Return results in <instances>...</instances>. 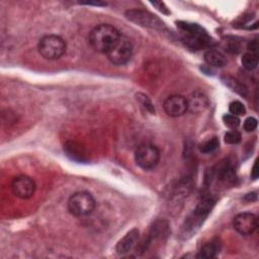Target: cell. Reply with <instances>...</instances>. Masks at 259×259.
<instances>
[{
    "mask_svg": "<svg viewBox=\"0 0 259 259\" xmlns=\"http://www.w3.org/2000/svg\"><path fill=\"white\" fill-rule=\"evenodd\" d=\"M120 32L112 25L102 23L96 25L89 33V42L91 47L99 52L106 54L117 41Z\"/></svg>",
    "mask_w": 259,
    "mask_h": 259,
    "instance_id": "obj_1",
    "label": "cell"
},
{
    "mask_svg": "<svg viewBox=\"0 0 259 259\" xmlns=\"http://www.w3.org/2000/svg\"><path fill=\"white\" fill-rule=\"evenodd\" d=\"M177 27L181 32L182 41L190 49L200 50L211 45L210 36L198 24L179 21Z\"/></svg>",
    "mask_w": 259,
    "mask_h": 259,
    "instance_id": "obj_2",
    "label": "cell"
},
{
    "mask_svg": "<svg viewBox=\"0 0 259 259\" xmlns=\"http://www.w3.org/2000/svg\"><path fill=\"white\" fill-rule=\"evenodd\" d=\"M68 210L75 217H85L93 212L96 201L91 193L87 191H78L73 193L68 199Z\"/></svg>",
    "mask_w": 259,
    "mask_h": 259,
    "instance_id": "obj_3",
    "label": "cell"
},
{
    "mask_svg": "<svg viewBox=\"0 0 259 259\" xmlns=\"http://www.w3.org/2000/svg\"><path fill=\"white\" fill-rule=\"evenodd\" d=\"M66 48V41L56 34L45 35L37 44V50L40 56L51 61L60 59L65 54Z\"/></svg>",
    "mask_w": 259,
    "mask_h": 259,
    "instance_id": "obj_4",
    "label": "cell"
},
{
    "mask_svg": "<svg viewBox=\"0 0 259 259\" xmlns=\"http://www.w3.org/2000/svg\"><path fill=\"white\" fill-rule=\"evenodd\" d=\"M108 61L115 65L121 66L126 64L133 55V45L128 37L120 34L114 46L105 54Z\"/></svg>",
    "mask_w": 259,
    "mask_h": 259,
    "instance_id": "obj_5",
    "label": "cell"
},
{
    "mask_svg": "<svg viewBox=\"0 0 259 259\" xmlns=\"http://www.w3.org/2000/svg\"><path fill=\"white\" fill-rule=\"evenodd\" d=\"M135 160L144 170L154 169L159 163L160 151L153 144H143L137 149L135 153Z\"/></svg>",
    "mask_w": 259,
    "mask_h": 259,
    "instance_id": "obj_6",
    "label": "cell"
},
{
    "mask_svg": "<svg viewBox=\"0 0 259 259\" xmlns=\"http://www.w3.org/2000/svg\"><path fill=\"white\" fill-rule=\"evenodd\" d=\"M125 15L131 21L145 27H150L152 29H158V30H163L166 28L163 21H161L156 15L148 11L134 9V10L126 11Z\"/></svg>",
    "mask_w": 259,
    "mask_h": 259,
    "instance_id": "obj_7",
    "label": "cell"
},
{
    "mask_svg": "<svg viewBox=\"0 0 259 259\" xmlns=\"http://www.w3.org/2000/svg\"><path fill=\"white\" fill-rule=\"evenodd\" d=\"M213 204H214V200L211 197H204L201 201H199V203L195 207L192 215L190 218H188V220L186 221V226L184 227L186 232L192 231L193 229L195 231L196 228H199V226L201 225L203 220L210 212Z\"/></svg>",
    "mask_w": 259,
    "mask_h": 259,
    "instance_id": "obj_8",
    "label": "cell"
},
{
    "mask_svg": "<svg viewBox=\"0 0 259 259\" xmlns=\"http://www.w3.org/2000/svg\"><path fill=\"white\" fill-rule=\"evenodd\" d=\"M36 184L32 178L26 175H19L13 178L11 190L13 194L21 199L30 198L35 191Z\"/></svg>",
    "mask_w": 259,
    "mask_h": 259,
    "instance_id": "obj_9",
    "label": "cell"
},
{
    "mask_svg": "<svg viewBox=\"0 0 259 259\" xmlns=\"http://www.w3.org/2000/svg\"><path fill=\"white\" fill-rule=\"evenodd\" d=\"M234 229L243 236L251 235L258 227V219L254 213L241 212L233 219Z\"/></svg>",
    "mask_w": 259,
    "mask_h": 259,
    "instance_id": "obj_10",
    "label": "cell"
},
{
    "mask_svg": "<svg viewBox=\"0 0 259 259\" xmlns=\"http://www.w3.org/2000/svg\"><path fill=\"white\" fill-rule=\"evenodd\" d=\"M163 108L169 116H181L187 111V99L182 95H171L165 99Z\"/></svg>",
    "mask_w": 259,
    "mask_h": 259,
    "instance_id": "obj_11",
    "label": "cell"
},
{
    "mask_svg": "<svg viewBox=\"0 0 259 259\" xmlns=\"http://www.w3.org/2000/svg\"><path fill=\"white\" fill-rule=\"evenodd\" d=\"M209 105L208 97L201 91H194L187 99V110L191 113L203 112Z\"/></svg>",
    "mask_w": 259,
    "mask_h": 259,
    "instance_id": "obj_12",
    "label": "cell"
},
{
    "mask_svg": "<svg viewBox=\"0 0 259 259\" xmlns=\"http://www.w3.org/2000/svg\"><path fill=\"white\" fill-rule=\"evenodd\" d=\"M140 235H139V231L137 229H133L131 230L116 245V252L120 255L126 254L127 252H130L133 248H135L137 246V243L139 241Z\"/></svg>",
    "mask_w": 259,
    "mask_h": 259,
    "instance_id": "obj_13",
    "label": "cell"
},
{
    "mask_svg": "<svg viewBox=\"0 0 259 259\" xmlns=\"http://www.w3.org/2000/svg\"><path fill=\"white\" fill-rule=\"evenodd\" d=\"M204 61L211 67H224L227 64L226 57L217 50H208L204 53Z\"/></svg>",
    "mask_w": 259,
    "mask_h": 259,
    "instance_id": "obj_14",
    "label": "cell"
},
{
    "mask_svg": "<svg viewBox=\"0 0 259 259\" xmlns=\"http://www.w3.org/2000/svg\"><path fill=\"white\" fill-rule=\"evenodd\" d=\"M220 251V245L218 241H210L204 244L197 254V258H214Z\"/></svg>",
    "mask_w": 259,
    "mask_h": 259,
    "instance_id": "obj_15",
    "label": "cell"
},
{
    "mask_svg": "<svg viewBox=\"0 0 259 259\" xmlns=\"http://www.w3.org/2000/svg\"><path fill=\"white\" fill-rule=\"evenodd\" d=\"M222 81L226 84V86H228L232 91L242 95V96H247L248 94V89L247 87L242 84L239 80L235 79L234 77L231 76H224L222 78Z\"/></svg>",
    "mask_w": 259,
    "mask_h": 259,
    "instance_id": "obj_16",
    "label": "cell"
},
{
    "mask_svg": "<svg viewBox=\"0 0 259 259\" xmlns=\"http://www.w3.org/2000/svg\"><path fill=\"white\" fill-rule=\"evenodd\" d=\"M218 178L225 181H233L235 178V173L230 162H225L220 165L218 169Z\"/></svg>",
    "mask_w": 259,
    "mask_h": 259,
    "instance_id": "obj_17",
    "label": "cell"
},
{
    "mask_svg": "<svg viewBox=\"0 0 259 259\" xmlns=\"http://www.w3.org/2000/svg\"><path fill=\"white\" fill-rule=\"evenodd\" d=\"M242 65L248 71H253L257 68L258 65V57L256 53H246L242 57Z\"/></svg>",
    "mask_w": 259,
    "mask_h": 259,
    "instance_id": "obj_18",
    "label": "cell"
},
{
    "mask_svg": "<svg viewBox=\"0 0 259 259\" xmlns=\"http://www.w3.org/2000/svg\"><path fill=\"white\" fill-rule=\"evenodd\" d=\"M219 146H220L219 140L215 137H213V138H210L207 141L203 142L200 145L199 150H200V152H202L204 154H208V153H211V152L215 151L219 148Z\"/></svg>",
    "mask_w": 259,
    "mask_h": 259,
    "instance_id": "obj_19",
    "label": "cell"
},
{
    "mask_svg": "<svg viewBox=\"0 0 259 259\" xmlns=\"http://www.w3.org/2000/svg\"><path fill=\"white\" fill-rule=\"evenodd\" d=\"M229 110L231 114H234L236 116L238 115H244L246 113V108L244 104L240 101H233L229 105Z\"/></svg>",
    "mask_w": 259,
    "mask_h": 259,
    "instance_id": "obj_20",
    "label": "cell"
},
{
    "mask_svg": "<svg viewBox=\"0 0 259 259\" xmlns=\"http://www.w3.org/2000/svg\"><path fill=\"white\" fill-rule=\"evenodd\" d=\"M225 142L231 145H236L241 142V134L237 130H232L225 135Z\"/></svg>",
    "mask_w": 259,
    "mask_h": 259,
    "instance_id": "obj_21",
    "label": "cell"
},
{
    "mask_svg": "<svg viewBox=\"0 0 259 259\" xmlns=\"http://www.w3.org/2000/svg\"><path fill=\"white\" fill-rule=\"evenodd\" d=\"M223 121L227 126L233 130L237 128L240 125V118L234 114H225L223 116Z\"/></svg>",
    "mask_w": 259,
    "mask_h": 259,
    "instance_id": "obj_22",
    "label": "cell"
},
{
    "mask_svg": "<svg viewBox=\"0 0 259 259\" xmlns=\"http://www.w3.org/2000/svg\"><path fill=\"white\" fill-rule=\"evenodd\" d=\"M243 127L246 132L250 133V132H253L254 130H256L257 127V119L255 117H247L243 123Z\"/></svg>",
    "mask_w": 259,
    "mask_h": 259,
    "instance_id": "obj_23",
    "label": "cell"
},
{
    "mask_svg": "<svg viewBox=\"0 0 259 259\" xmlns=\"http://www.w3.org/2000/svg\"><path fill=\"white\" fill-rule=\"evenodd\" d=\"M152 5H154V6H156L160 11H162L163 13H169V11L167 10V8L164 6V3H162V2H152L151 3Z\"/></svg>",
    "mask_w": 259,
    "mask_h": 259,
    "instance_id": "obj_24",
    "label": "cell"
},
{
    "mask_svg": "<svg viewBox=\"0 0 259 259\" xmlns=\"http://www.w3.org/2000/svg\"><path fill=\"white\" fill-rule=\"evenodd\" d=\"M251 176L253 179H256L258 177V170H257V161H255L253 168H252V172H251Z\"/></svg>",
    "mask_w": 259,
    "mask_h": 259,
    "instance_id": "obj_25",
    "label": "cell"
}]
</instances>
